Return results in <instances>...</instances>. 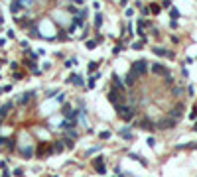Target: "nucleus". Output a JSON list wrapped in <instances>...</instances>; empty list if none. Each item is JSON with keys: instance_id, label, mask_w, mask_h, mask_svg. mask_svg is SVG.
Segmentation results:
<instances>
[{"instance_id": "10", "label": "nucleus", "mask_w": 197, "mask_h": 177, "mask_svg": "<svg viewBox=\"0 0 197 177\" xmlns=\"http://www.w3.org/2000/svg\"><path fill=\"white\" fill-rule=\"evenodd\" d=\"M181 114H183V104H178V106H175L174 110L170 112V116L174 118V120H178V118H181Z\"/></svg>"}, {"instance_id": "9", "label": "nucleus", "mask_w": 197, "mask_h": 177, "mask_svg": "<svg viewBox=\"0 0 197 177\" xmlns=\"http://www.w3.org/2000/svg\"><path fill=\"white\" fill-rule=\"evenodd\" d=\"M12 106H14V102H6L4 106H0V116H2V118H6V116L12 112Z\"/></svg>"}, {"instance_id": "33", "label": "nucleus", "mask_w": 197, "mask_h": 177, "mask_svg": "<svg viewBox=\"0 0 197 177\" xmlns=\"http://www.w3.org/2000/svg\"><path fill=\"white\" fill-rule=\"evenodd\" d=\"M20 4H22V6H30V4L33 2V0H18Z\"/></svg>"}, {"instance_id": "17", "label": "nucleus", "mask_w": 197, "mask_h": 177, "mask_svg": "<svg viewBox=\"0 0 197 177\" xmlns=\"http://www.w3.org/2000/svg\"><path fill=\"white\" fill-rule=\"evenodd\" d=\"M6 148H8L10 151H14V148H16V138H14V136H10V138L6 140Z\"/></svg>"}, {"instance_id": "39", "label": "nucleus", "mask_w": 197, "mask_h": 177, "mask_svg": "<svg viewBox=\"0 0 197 177\" xmlns=\"http://www.w3.org/2000/svg\"><path fill=\"white\" fill-rule=\"evenodd\" d=\"M2 177H10V173H8V171H4V173H2Z\"/></svg>"}, {"instance_id": "19", "label": "nucleus", "mask_w": 197, "mask_h": 177, "mask_svg": "<svg viewBox=\"0 0 197 177\" xmlns=\"http://www.w3.org/2000/svg\"><path fill=\"white\" fill-rule=\"evenodd\" d=\"M22 8H24V6H22V4H20V2H18V0H14V2L10 4V10L14 12V14H16V12H18V10H22Z\"/></svg>"}, {"instance_id": "35", "label": "nucleus", "mask_w": 197, "mask_h": 177, "mask_svg": "<svg viewBox=\"0 0 197 177\" xmlns=\"http://www.w3.org/2000/svg\"><path fill=\"white\" fill-rule=\"evenodd\" d=\"M148 146L154 148V146H156V140H154V138H148Z\"/></svg>"}, {"instance_id": "25", "label": "nucleus", "mask_w": 197, "mask_h": 177, "mask_svg": "<svg viewBox=\"0 0 197 177\" xmlns=\"http://www.w3.org/2000/svg\"><path fill=\"white\" fill-rule=\"evenodd\" d=\"M30 37H41V33L37 32V28H32L30 29Z\"/></svg>"}, {"instance_id": "18", "label": "nucleus", "mask_w": 197, "mask_h": 177, "mask_svg": "<svg viewBox=\"0 0 197 177\" xmlns=\"http://www.w3.org/2000/svg\"><path fill=\"white\" fill-rule=\"evenodd\" d=\"M120 136H122L124 138V140H132V132H130V130H128V128H122V130H120Z\"/></svg>"}, {"instance_id": "32", "label": "nucleus", "mask_w": 197, "mask_h": 177, "mask_svg": "<svg viewBox=\"0 0 197 177\" xmlns=\"http://www.w3.org/2000/svg\"><path fill=\"white\" fill-rule=\"evenodd\" d=\"M99 138H103V140H107V138H111V132H100Z\"/></svg>"}, {"instance_id": "37", "label": "nucleus", "mask_w": 197, "mask_h": 177, "mask_svg": "<svg viewBox=\"0 0 197 177\" xmlns=\"http://www.w3.org/2000/svg\"><path fill=\"white\" fill-rule=\"evenodd\" d=\"M63 144H65L67 148H73V142H71V140H63Z\"/></svg>"}, {"instance_id": "7", "label": "nucleus", "mask_w": 197, "mask_h": 177, "mask_svg": "<svg viewBox=\"0 0 197 177\" xmlns=\"http://www.w3.org/2000/svg\"><path fill=\"white\" fill-rule=\"evenodd\" d=\"M175 122H178V120H174V118H167V120H162L160 124H158V128H162V130L174 128V126H175Z\"/></svg>"}, {"instance_id": "6", "label": "nucleus", "mask_w": 197, "mask_h": 177, "mask_svg": "<svg viewBox=\"0 0 197 177\" xmlns=\"http://www.w3.org/2000/svg\"><path fill=\"white\" fill-rule=\"evenodd\" d=\"M152 73H156V75H164V77H170V71H167L164 65H160V63H154V65H152Z\"/></svg>"}, {"instance_id": "21", "label": "nucleus", "mask_w": 197, "mask_h": 177, "mask_svg": "<svg viewBox=\"0 0 197 177\" xmlns=\"http://www.w3.org/2000/svg\"><path fill=\"white\" fill-rule=\"evenodd\" d=\"M99 65H100V61H91L89 67H87V69H89V73H93L95 69H99Z\"/></svg>"}, {"instance_id": "42", "label": "nucleus", "mask_w": 197, "mask_h": 177, "mask_svg": "<svg viewBox=\"0 0 197 177\" xmlns=\"http://www.w3.org/2000/svg\"><path fill=\"white\" fill-rule=\"evenodd\" d=\"M193 128H195V130H197V124H195V126H193Z\"/></svg>"}, {"instance_id": "2", "label": "nucleus", "mask_w": 197, "mask_h": 177, "mask_svg": "<svg viewBox=\"0 0 197 177\" xmlns=\"http://www.w3.org/2000/svg\"><path fill=\"white\" fill-rule=\"evenodd\" d=\"M146 71H148V61H146V59H138V61H134L130 65V73H134L136 77L146 75Z\"/></svg>"}, {"instance_id": "41", "label": "nucleus", "mask_w": 197, "mask_h": 177, "mask_svg": "<svg viewBox=\"0 0 197 177\" xmlns=\"http://www.w3.org/2000/svg\"><path fill=\"white\" fill-rule=\"evenodd\" d=\"M2 122H4V118H2V116H0V124H2Z\"/></svg>"}, {"instance_id": "31", "label": "nucleus", "mask_w": 197, "mask_h": 177, "mask_svg": "<svg viewBox=\"0 0 197 177\" xmlns=\"http://www.w3.org/2000/svg\"><path fill=\"white\" fill-rule=\"evenodd\" d=\"M170 14H171V18H178V16H179V10H178V8H171Z\"/></svg>"}, {"instance_id": "14", "label": "nucleus", "mask_w": 197, "mask_h": 177, "mask_svg": "<svg viewBox=\"0 0 197 177\" xmlns=\"http://www.w3.org/2000/svg\"><path fill=\"white\" fill-rule=\"evenodd\" d=\"M154 53H156V55H166V57H174V53H171V51H166V49H162V47H154Z\"/></svg>"}, {"instance_id": "27", "label": "nucleus", "mask_w": 197, "mask_h": 177, "mask_svg": "<svg viewBox=\"0 0 197 177\" xmlns=\"http://www.w3.org/2000/svg\"><path fill=\"white\" fill-rule=\"evenodd\" d=\"M12 173H14L16 177H24V169H22V167H16V169L12 171Z\"/></svg>"}, {"instance_id": "20", "label": "nucleus", "mask_w": 197, "mask_h": 177, "mask_svg": "<svg viewBox=\"0 0 197 177\" xmlns=\"http://www.w3.org/2000/svg\"><path fill=\"white\" fill-rule=\"evenodd\" d=\"M138 126H140V128H146V130H152L154 128L150 120H140V122H138Z\"/></svg>"}, {"instance_id": "16", "label": "nucleus", "mask_w": 197, "mask_h": 177, "mask_svg": "<svg viewBox=\"0 0 197 177\" xmlns=\"http://www.w3.org/2000/svg\"><path fill=\"white\" fill-rule=\"evenodd\" d=\"M100 77V75L97 73V75H91V77H89V81H87V87H89V88H95V83H97V79Z\"/></svg>"}, {"instance_id": "22", "label": "nucleus", "mask_w": 197, "mask_h": 177, "mask_svg": "<svg viewBox=\"0 0 197 177\" xmlns=\"http://www.w3.org/2000/svg\"><path fill=\"white\" fill-rule=\"evenodd\" d=\"M100 26H103V14H97V16H95V28H100Z\"/></svg>"}, {"instance_id": "34", "label": "nucleus", "mask_w": 197, "mask_h": 177, "mask_svg": "<svg viewBox=\"0 0 197 177\" xmlns=\"http://www.w3.org/2000/svg\"><path fill=\"white\" fill-rule=\"evenodd\" d=\"M142 45H144V41H136L132 47H134V49H142Z\"/></svg>"}, {"instance_id": "26", "label": "nucleus", "mask_w": 197, "mask_h": 177, "mask_svg": "<svg viewBox=\"0 0 197 177\" xmlns=\"http://www.w3.org/2000/svg\"><path fill=\"white\" fill-rule=\"evenodd\" d=\"M95 169H97L99 175H107V167H104V165H99V167H95Z\"/></svg>"}, {"instance_id": "11", "label": "nucleus", "mask_w": 197, "mask_h": 177, "mask_svg": "<svg viewBox=\"0 0 197 177\" xmlns=\"http://www.w3.org/2000/svg\"><path fill=\"white\" fill-rule=\"evenodd\" d=\"M69 83H73V85H77V87H83V85H85V81H83L81 75H71V77H69Z\"/></svg>"}, {"instance_id": "30", "label": "nucleus", "mask_w": 197, "mask_h": 177, "mask_svg": "<svg viewBox=\"0 0 197 177\" xmlns=\"http://www.w3.org/2000/svg\"><path fill=\"white\" fill-rule=\"evenodd\" d=\"M65 136H69V138H75V136H77V132H75L73 128H71V130H65Z\"/></svg>"}, {"instance_id": "29", "label": "nucleus", "mask_w": 197, "mask_h": 177, "mask_svg": "<svg viewBox=\"0 0 197 177\" xmlns=\"http://www.w3.org/2000/svg\"><path fill=\"white\" fill-rule=\"evenodd\" d=\"M87 47H89V49H95V47H97V41H95V40H89V41H87Z\"/></svg>"}, {"instance_id": "38", "label": "nucleus", "mask_w": 197, "mask_h": 177, "mask_svg": "<svg viewBox=\"0 0 197 177\" xmlns=\"http://www.w3.org/2000/svg\"><path fill=\"white\" fill-rule=\"evenodd\" d=\"M55 92H57L55 88H51V91H47V96H55Z\"/></svg>"}, {"instance_id": "8", "label": "nucleus", "mask_w": 197, "mask_h": 177, "mask_svg": "<svg viewBox=\"0 0 197 177\" xmlns=\"http://www.w3.org/2000/svg\"><path fill=\"white\" fill-rule=\"evenodd\" d=\"M112 85H114V88H116L118 92H122V91H124V83L120 81L118 75H114V73H112Z\"/></svg>"}, {"instance_id": "13", "label": "nucleus", "mask_w": 197, "mask_h": 177, "mask_svg": "<svg viewBox=\"0 0 197 177\" xmlns=\"http://www.w3.org/2000/svg\"><path fill=\"white\" fill-rule=\"evenodd\" d=\"M51 150L55 151V154H63V150H65V144H63V142H59V140H57L55 144L51 146Z\"/></svg>"}, {"instance_id": "23", "label": "nucleus", "mask_w": 197, "mask_h": 177, "mask_svg": "<svg viewBox=\"0 0 197 177\" xmlns=\"http://www.w3.org/2000/svg\"><path fill=\"white\" fill-rule=\"evenodd\" d=\"M128 155H130L132 159H136V161H140L142 165H146V159H144V158H140V155H138V154H128Z\"/></svg>"}, {"instance_id": "1", "label": "nucleus", "mask_w": 197, "mask_h": 177, "mask_svg": "<svg viewBox=\"0 0 197 177\" xmlns=\"http://www.w3.org/2000/svg\"><path fill=\"white\" fill-rule=\"evenodd\" d=\"M114 110H116V114L122 118L124 122H130L134 118V112H136V110H134V106H128V104H116Z\"/></svg>"}, {"instance_id": "24", "label": "nucleus", "mask_w": 197, "mask_h": 177, "mask_svg": "<svg viewBox=\"0 0 197 177\" xmlns=\"http://www.w3.org/2000/svg\"><path fill=\"white\" fill-rule=\"evenodd\" d=\"M103 163H104V158H103V155H99V158H95L93 165H95V167H99V165H103Z\"/></svg>"}, {"instance_id": "36", "label": "nucleus", "mask_w": 197, "mask_h": 177, "mask_svg": "<svg viewBox=\"0 0 197 177\" xmlns=\"http://www.w3.org/2000/svg\"><path fill=\"white\" fill-rule=\"evenodd\" d=\"M14 79H16V81H22L24 75H22V73H16V75H14Z\"/></svg>"}, {"instance_id": "15", "label": "nucleus", "mask_w": 197, "mask_h": 177, "mask_svg": "<svg viewBox=\"0 0 197 177\" xmlns=\"http://www.w3.org/2000/svg\"><path fill=\"white\" fill-rule=\"evenodd\" d=\"M136 79H138V77H136L134 73H128V75H126V79H124V83H126L128 87H132L134 83H136Z\"/></svg>"}, {"instance_id": "3", "label": "nucleus", "mask_w": 197, "mask_h": 177, "mask_svg": "<svg viewBox=\"0 0 197 177\" xmlns=\"http://www.w3.org/2000/svg\"><path fill=\"white\" fill-rule=\"evenodd\" d=\"M61 112H63L65 120H69V122H77V110H73V106L65 104V106L61 108Z\"/></svg>"}, {"instance_id": "28", "label": "nucleus", "mask_w": 197, "mask_h": 177, "mask_svg": "<svg viewBox=\"0 0 197 177\" xmlns=\"http://www.w3.org/2000/svg\"><path fill=\"white\" fill-rule=\"evenodd\" d=\"M12 91V85H4V87H0V95H4V92H10Z\"/></svg>"}, {"instance_id": "40", "label": "nucleus", "mask_w": 197, "mask_h": 177, "mask_svg": "<svg viewBox=\"0 0 197 177\" xmlns=\"http://www.w3.org/2000/svg\"><path fill=\"white\" fill-rule=\"evenodd\" d=\"M128 2V0H120V4H126Z\"/></svg>"}, {"instance_id": "5", "label": "nucleus", "mask_w": 197, "mask_h": 177, "mask_svg": "<svg viewBox=\"0 0 197 177\" xmlns=\"http://www.w3.org/2000/svg\"><path fill=\"white\" fill-rule=\"evenodd\" d=\"M107 99L116 106V104H120V92L116 91V88H111V91H108V95H107Z\"/></svg>"}, {"instance_id": "4", "label": "nucleus", "mask_w": 197, "mask_h": 177, "mask_svg": "<svg viewBox=\"0 0 197 177\" xmlns=\"http://www.w3.org/2000/svg\"><path fill=\"white\" fill-rule=\"evenodd\" d=\"M33 99H36V92H33V91H28L26 95H22V96H20L18 100H16V102H18L20 106H26V104H30Z\"/></svg>"}, {"instance_id": "12", "label": "nucleus", "mask_w": 197, "mask_h": 177, "mask_svg": "<svg viewBox=\"0 0 197 177\" xmlns=\"http://www.w3.org/2000/svg\"><path fill=\"white\" fill-rule=\"evenodd\" d=\"M20 154H22V158H26V159H30L33 154H36V150H33V148L30 146V148H22V150H20Z\"/></svg>"}]
</instances>
